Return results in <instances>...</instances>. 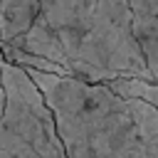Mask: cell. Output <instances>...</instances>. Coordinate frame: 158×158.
I'll list each match as a JSON object with an SVG mask.
<instances>
[{
    "label": "cell",
    "mask_w": 158,
    "mask_h": 158,
    "mask_svg": "<svg viewBox=\"0 0 158 158\" xmlns=\"http://www.w3.org/2000/svg\"><path fill=\"white\" fill-rule=\"evenodd\" d=\"M40 12V0H0V42H12L22 37Z\"/></svg>",
    "instance_id": "obj_7"
},
{
    "label": "cell",
    "mask_w": 158,
    "mask_h": 158,
    "mask_svg": "<svg viewBox=\"0 0 158 158\" xmlns=\"http://www.w3.org/2000/svg\"><path fill=\"white\" fill-rule=\"evenodd\" d=\"M0 59H2V42H0Z\"/></svg>",
    "instance_id": "obj_13"
},
{
    "label": "cell",
    "mask_w": 158,
    "mask_h": 158,
    "mask_svg": "<svg viewBox=\"0 0 158 158\" xmlns=\"http://www.w3.org/2000/svg\"><path fill=\"white\" fill-rule=\"evenodd\" d=\"M72 72L86 81H114L123 77L156 79L136 37L128 0H96L91 20L69 52Z\"/></svg>",
    "instance_id": "obj_2"
},
{
    "label": "cell",
    "mask_w": 158,
    "mask_h": 158,
    "mask_svg": "<svg viewBox=\"0 0 158 158\" xmlns=\"http://www.w3.org/2000/svg\"><path fill=\"white\" fill-rule=\"evenodd\" d=\"M2 59L5 62H12L22 69H37V72H47V74H59V77H72L69 69H64L62 64L52 62V59H44L40 54H32L22 47H15V44H7L2 42Z\"/></svg>",
    "instance_id": "obj_9"
},
{
    "label": "cell",
    "mask_w": 158,
    "mask_h": 158,
    "mask_svg": "<svg viewBox=\"0 0 158 158\" xmlns=\"http://www.w3.org/2000/svg\"><path fill=\"white\" fill-rule=\"evenodd\" d=\"M136 37L146 52L148 69L158 81V0H128Z\"/></svg>",
    "instance_id": "obj_6"
},
{
    "label": "cell",
    "mask_w": 158,
    "mask_h": 158,
    "mask_svg": "<svg viewBox=\"0 0 158 158\" xmlns=\"http://www.w3.org/2000/svg\"><path fill=\"white\" fill-rule=\"evenodd\" d=\"M42 15L52 25V30L59 35L67 54L77 47L79 37L84 35L91 12L96 7V0H40Z\"/></svg>",
    "instance_id": "obj_4"
},
{
    "label": "cell",
    "mask_w": 158,
    "mask_h": 158,
    "mask_svg": "<svg viewBox=\"0 0 158 158\" xmlns=\"http://www.w3.org/2000/svg\"><path fill=\"white\" fill-rule=\"evenodd\" d=\"M0 158H15V156H10V153H5V151H0Z\"/></svg>",
    "instance_id": "obj_12"
},
{
    "label": "cell",
    "mask_w": 158,
    "mask_h": 158,
    "mask_svg": "<svg viewBox=\"0 0 158 158\" xmlns=\"http://www.w3.org/2000/svg\"><path fill=\"white\" fill-rule=\"evenodd\" d=\"M128 106H131V114L138 123L141 141H143L148 158H158V109L141 101V99H128Z\"/></svg>",
    "instance_id": "obj_8"
},
{
    "label": "cell",
    "mask_w": 158,
    "mask_h": 158,
    "mask_svg": "<svg viewBox=\"0 0 158 158\" xmlns=\"http://www.w3.org/2000/svg\"><path fill=\"white\" fill-rule=\"evenodd\" d=\"M5 114L0 118V151L15 158H67L57 118L35 79L2 59Z\"/></svg>",
    "instance_id": "obj_3"
},
{
    "label": "cell",
    "mask_w": 158,
    "mask_h": 158,
    "mask_svg": "<svg viewBox=\"0 0 158 158\" xmlns=\"http://www.w3.org/2000/svg\"><path fill=\"white\" fill-rule=\"evenodd\" d=\"M54 111L67 158H148L128 99L104 81L25 69Z\"/></svg>",
    "instance_id": "obj_1"
},
{
    "label": "cell",
    "mask_w": 158,
    "mask_h": 158,
    "mask_svg": "<svg viewBox=\"0 0 158 158\" xmlns=\"http://www.w3.org/2000/svg\"><path fill=\"white\" fill-rule=\"evenodd\" d=\"M7 44H15V47H22V49H27V52H32V54H40V57H44V59H52V62L62 64L64 69H69V74L74 77V72H72V59H69V54H67V49H64V44H62V40H59V35L52 30V25L47 22V17H44L42 12L35 17L32 27H30L22 37H17V40H12V42H7Z\"/></svg>",
    "instance_id": "obj_5"
},
{
    "label": "cell",
    "mask_w": 158,
    "mask_h": 158,
    "mask_svg": "<svg viewBox=\"0 0 158 158\" xmlns=\"http://www.w3.org/2000/svg\"><path fill=\"white\" fill-rule=\"evenodd\" d=\"M109 86L121 94L123 99H141L158 109V81L156 79H138V77H123L109 81Z\"/></svg>",
    "instance_id": "obj_10"
},
{
    "label": "cell",
    "mask_w": 158,
    "mask_h": 158,
    "mask_svg": "<svg viewBox=\"0 0 158 158\" xmlns=\"http://www.w3.org/2000/svg\"><path fill=\"white\" fill-rule=\"evenodd\" d=\"M5 114V81H2V59H0V118Z\"/></svg>",
    "instance_id": "obj_11"
}]
</instances>
